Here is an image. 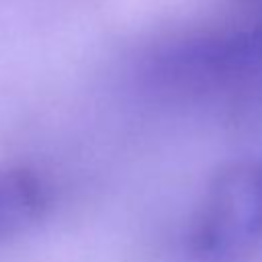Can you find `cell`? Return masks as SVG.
I'll use <instances>...</instances> for the list:
<instances>
[{"mask_svg":"<svg viewBox=\"0 0 262 262\" xmlns=\"http://www.w3.org/2000/svg\"><path fill=\"white\" fill-rule=\"evenodd\" d=\"M201 262H244L262 254V158L221 168L209 182L188 229Z\"/></svg>","mask_w":262,"mask_h":262,"instance_id":"cell-1","label":"cell"},{"mask_svg":"<svg viewBox=\"0 0 262 262\" xmlns=\"http://www.w3.org/2000/svg\"><path fill=\"white\" fill-rule=\"evenodd\" d=\"M51 190L31 166H0V248L31 231L47 213Z\"/></svg>","mask_w":262,"mask_h":262,"instance_id":"cell-2","label":"cell"}]
</instances>
